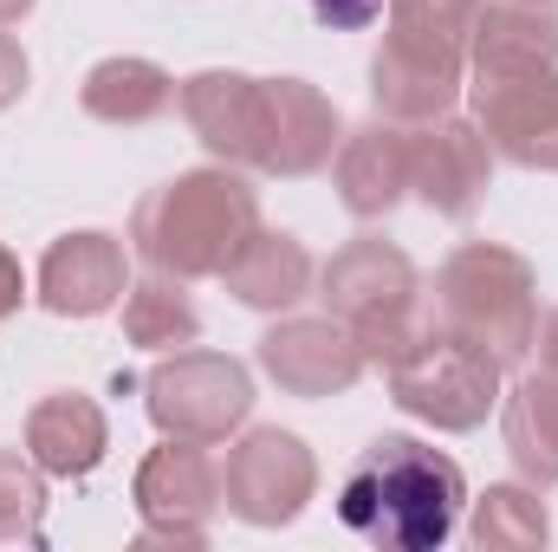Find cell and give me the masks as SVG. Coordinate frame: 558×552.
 Here are the masks:
<instances>
[{
	"label": "cell",
	"mask_w": 558,
	"mask_h": 552,
	"mask_svg": "<svg viewBox=\"0 0 558 552\" xmlns=\"http://www.w3.org/2000/svg\"><path fill=\"white\" fill-rule=\"evenodd\" d=\"M500 442H507L520 481L558 488V305L539 319L520 384L500 397Z\"/></svg>",
	"instance_id": "obj_13"
},
{
	"label": "cell",
	"mask_w": 558,
	"mask_h": 552,
	"mask_svg": "<svg viewBox=\"0 0 558 552\" xmlns=\"http://www.w3.org/2000/svg\"><path fill=\"white\" fill-rule=\"evenodd\" d=\"M318 494V455L305 448V435L292 429H247L241 442H228V461H221V507L241 520V527H292Z\"/></svg>",
	"instance_id": "obj_7"
},
{
	"label": "cell",
	"mask_w": 558,
	"mask_h": 552,
	"mask_svg": "<svg viewBox=\"0 0 558 552\" xmlns=\"http://www.w3.org/2000/svg\"><path fill=\"white\" fill-rule=\"evenodd\" d=\"M312 254H305V241L299 235H286V228H254L247 241H241V254L221 267V286H228V299L234 305H247V312H292L305 292H312Z\"/></svg>",
	"instance_id": "obj_20"
},
{
	"label": "cell",
	"mask_w": 558,
	"mask_h": 552,
	"mask_svg": "<svg viewBox=\"0 0 558 552\" xmlns=\"http://www.w3.org/2000/svg\"><path fill=\"white\" fill-rule=\"evenodd\" d=\"M474 124L513 169L558 176V65L553 72H513V79H474Z\"/></svg>",
	"instance_id": "obj_12"
},
{
	"label": "cell",
	"mask_w": 558,
	"mask_h": 552,
	"mask_svg": "<svg viewBox=\"0 0 558 552\" xmlns=\"http://www.w3.org/2000/svg\"><path fill=\"white\" fill-rule=\"evenodd\" d=\"M428 305H435L428 312L435 325L474 338L507 371H520L533 358V338H539V274H533L526 254H513L500 241H461L435 267Z\"/></svg>",
	"instance_id": "obj_3"
},
{
	"label": "cell",
	"mask_w": 558,
	"mask_h": 552,
	"mask_svg": "<svg viewBox=\"0 0 558 552\" xmlns=\"http://www.w3.org/2000/svg\"><path fill=\"white\" fill-rule=\"evenodd\" d=\"M331 189H338L344 215L384 221V215L410 195V131L390 124V118L344 131L338 156H331Z\"/></svg>",
	"instance_id": "obj_17"
},
{
	"label": "cell",
	"mask_w": 558,
	"mask_h": 552,
	"mask_svg": "<svg viewBox=\"0 0 558 552\" xmlns=\"http://www.w3.org/2000/svg\"><path fill=\"white\" fill-rule=\"evenodd\" d=\"M26 455L52 481H85L111 455V422L98 410V397H85V391H46L26 410Z\"/></svg>",
	"instance_id": "obj_19"
},
{
	"label": "cell",
	"mask_w": 558,
	"mask_h": 552,
	"mask_svg": "<svg viewBox=\"0 0 558 552\" xmlns=\"http://www.w3.org/2000/svg\"><path fill=\"white\" fill-rule=\"evenodd\" d=\"M461 85H468V46L390 26L371 52V105H377V118H390L403 131L448 118Z\"/></svg>",
	"instance_id": "obj_9"
},
{
	"label": "cell",
	"mask_w": 558,
	"mask_h": 552,
	"mask_svg": "<svg viewBox=\"0 0 558 552\" xmlns=\"http://www.w3.org/2000/svg\"><path fill=\"white\" fill-rule=\"evenodd\" d=\"M384 377H390V404L441 435L481 429L507 397V364L435 319H422V332L384 364Z\"/></svg>",
	"instance_id": "obj_4"
},
{
	"label": "cell",
	"mask_w": 558,
	"mask_h": 552,
	"mask_svg": "<svg viewBox=\"0 0 558 552\" xmlns=\"http://www.w3.org/2000/svg\"><path fill=\"white\" fill-rule=\"evenodd\" d=\"M254 228H260V189L234 163L182 169L131 208V248L149 274L169 279H221V267L241 254Z\"/></svg>",
	"instance_id": "obj_2"
},
{
	"label": "cell",
	"mask_w": 558,
	"mask_h": 552,
	"mask_svg": "<svg viewBox=\"0 0 558 552\" xmlns=\"http://www.w3.org/2000/svg\"><path fill=\"white\" fill-rule=\"evenodd\" d=\"M468 507V475L454 455L428 448L416 435H377L344 488H338V520L384 552H435L461 527Z\"/></svg>",
	"instance_id": "obj_1"
},
{
	"label": "cell",
	"mask_w": 558,
	"mask_h": 552,
	"mask_svg": "<svg viewBox=\"0 0 558 552\" xmlns=\"http://www.w3.org/2000/svg\"><path fill=\"white\" fill-rule=\"evenodd\" d=\"M131 501H137L143 540L202 547L208 527H215V514H221V461L208 455V442L162 435V448H149L137 461Z\"/></svg>",
	"instance_id": "obj_8"
},
{
	"label": "cell",
	"mask_w": 558,
	"mask_h": 552,
	"mask_svg": "<svg viewBox=\"0 0 558 552\" xmlns=\"http://www.w3.org/2000/svg\"><path fill=\"white\" fill-rule=\"evenodd\" d=\"M474 13H481V0H390V26L422 33V39H448V46H468Z\"/></svg>",
	"instance_id": "obj_25"
},
{
	"label": "cell",
	"mask_w": 558,
	"mask_h": 552,
	"mask_svg": "<svg viewBox=\"0 0 558 552\" xmlns=\"http://www.w3.org/2000/svg\"><path fill=\"white\" fill-rule=\"evenodd\" d=\"M124 338L137 351H182L202 338V312L189 299V279H169V274H149L131 279L124 292Z\"/></svg>",
	"instance_id": "obj_23"
},
{
	"label": "cell",
	"mask_w": 558,
	"mask_h": 552,
	"mask_svg": "<svg viewBox=\"0 0 558 552\" xmlns=\"http://www.w3.org/2000/svg\"><path fill=\"white\" fill-rule=\"evenodd\" d=\"M546 7H553V0H546Z\"/></svg>",
	"instance_id": "obj_30"
},
{
	"label": "cell",
	"mask_w": 558,
	"mask_h": 552,
	"mask_svg": "<svg viewBox=\"0 0 558 552\" xmlns=\"http://www.w3.org/2000/svg\"><path fill=\"white\" fill-rule=\"evenodd\" d=\"M338 143H344V118L312 79H267V137L254 163L260 176H279V182L318 176L331 169Z\"/></svg>",
	"instance_id": "obj_15"
},
{
	"label": "cell",
	"mask_w": 558,
	"mask_h": 552,
	"mask_svg": "<svg viewBox=\"0 0 558 552\" xmlns=\"http://www.w3.org/2000/svg\"><path fill=\"white\" fill-rule=\"evenodd\" d=\"M175 105L189 118L195 143L215 156V163H234V169H254L260 163V137H267V79H247V72H195L175 85Z\"/></svg>",
	"instance_id": "obj_14"
},
{
	"label": "cell",
	"mask_w": 558,
	"mask_h": 552,
	"mask_svg": "<svg viewBox=\"0 0 558 552\" xmlns=\"http://www.w3.org/2000/svg\"><path fill=\"white\" fill-rule=\"evenodd\" d=\"M318 299H325L331 319H344L364 338L371 364H390L422 332V274L416 261L397 241H384V235L344 241L318 267Z\"/></svg>",
	"instance_id": "obj_5"
},
{
	"label": "cell",
	"mask_w": 558,
	"mask_h": 552,
	"mask_svg": "<svg viewBox=\"0 0 558 552\" xmlns=\"http://www.w3.org/2000/svg\"><path fill=\"white\" fill-rule=\"evenodd\" d=\"M390 0H312V20L331 26V33H364L371 20H384Z\"/></svg>",
	"instance_id": "obj_26"
},
{
	"label": "cell",
	"mask_w": 558,
	"mask_h": 552,
	"mask_svg": "<svg viewBox=\"0 0 558 552\" xmlns=\"http://www.w3.org/2000/svg\"><path fill=\"white\" fill-rule=\"evenodd\" d=\"M20 305H26V274H20V261L7 254V241H0V325H7Z\"/></svg>",
	"instance_id": "obj_28"
},
{
	"label": "cell",
	"mask_w": 558,
	"mask_h": 552,
	"mask_svg": "<svg viewBox=\"0 0 558 552\" xmlns=\"http://www.w3.org/2000/svg\"><path fill=\"white\" fill-rule=\"evenodd\" d=\"M39 520H46V468L26 448H0V547L39 540Z\"/></svg>",
	"instance_id": "obj_24"
},
{
	"label": "cell",
	"mask_w": 558,
	"mask_h": 552,
	"mask_svg": "<svg viewBox=\"0 0 558 552\" xmlns=\"http://www.w3.org/2000/svg\"><path fill=\"white\" fill-rule=\"evenodd\" d=\"M78 105L85 118L111 124V131H137V124H156L169 105H175V79L156 65V59H137V52H111L85 72L78 85Z\"/></svg>",
	"instance_id": "obj_21"
},
{
	"label": "cell",
	"mask_w": 558,
	"mask_h": 552,
	"mask_svg": "<svg viewBox=\"0 0 558 552\" xmlns=\"http://www.w3.org/2000/svg\"><path fill=\"white\" fill-rule=\"evenodd\" d=\"M26 79H33V65H26V52H20V39L0 26V111H13L20 98H26Z\"/></svg>",
	"instance_id": "obj_27"
},
{
	"label": "cell",
	"mask_w": 558,
	"mask_h": 552,
	"mask_svg": "<svg viewBox=\"0 0 558 552\" xmlns=\"http://www.w3.org/2000/svg\"><path fill=\"white\" fill-rule=\"evenodd\" d=\"M124 292H131V261H124V241L105 228L59 235L39 261V305L52 319H98L124 305Z\"/></svg>",
	"instance_id": "obj_16"
},
{
	"label": "cell",
	"mask_w": 558,
	"mask_h": 552,
	"mask_svg": "<svg viewBox=\"0 0 558 552\" xmlns=\"http://www.w3.org/2000/svg\"><path fill=\"white\" fill-rule=\"evenodd\" d=\"M260 371L274 377L286 397H305V404H325V397H344V391H357V377L371 371V351H364V338L344 325V319H331V312H318V319H299V312H286L279 325L260 332Z\"/></svg>",
	"instance_id": "obj_10"
},
{
	"label": "cell",
	"mask_w": 558,
	"mask_h": 552,
	"mask_svg": "<svg viewBox=\"0 0 558 552\" xmlns=\"http://www.w3.org/2000/svg\"><path fill=\"white\" fill-rule=\"evenodd\" d=\"M143 410L162 435L182 442H228L234 429H247L254 416V371L228 351H169L149 377H143Z\"/></svg>",
	"instance_id": "obj_6"
},
{
	"label": "cell",
	"mask_w": 558,
	"mask_h": 552,
	"mask_svg": "<svg viewBox=\"0 0 558 552\" xmlns=\"http://www.w3.org/2000/svg\"><path fill=\"white\" fill-rule=\"evenodd\" d=\"M487 182H494V143L481 137L474 118L448 111L410 131V195L441 221H468L487 202Z\"/></svg>",
	"instance_id": "obj_11"
},
{
	"label": "cell",
	"mask_w": 558,
	"mask_h": 552,
	"mask_svg": "<svg viewBox=\"0 0 558 552\" xmlns=\"http://www.w3.org/2000/svg\"><path fill=\"white\" fill-rule=\"evenodd\" d=\"M558 65V7L546 0H481L468 33V72L474 79H513V72H553Z\"/></svg>",
	"instance_id": "obj_18"
},
{
	"label": "cell",
	"mask_w": 558,
	"mask_h": 552,
	"mask_svg": "<svg viewBox=\"0 0 558 552\" xmlns=\"http://www.w3.org/2000/svg\"><path fill=\"white\" fill-rule=\"evenodd\" d=\"M468 540L481 552H539L553 540V514L533 481H494L468 501Z\"/></svg>",
	"instance_id": "obj_22"
},
{
	"label": "cell",
	"mask_w": 558,
	"mask_h": 552,
	"mask_svg": "<svg viewBox=\"0 0 558 552\" xmlns=\"http://www.w3.org/2000/svg\"><path fill=\"white\" fill-rule=\"evenodd\" d=\"M33 7H39V0H0V26H20Z\"/></svg>",
	"instance_id": "obj_29"
}]
</instances>
